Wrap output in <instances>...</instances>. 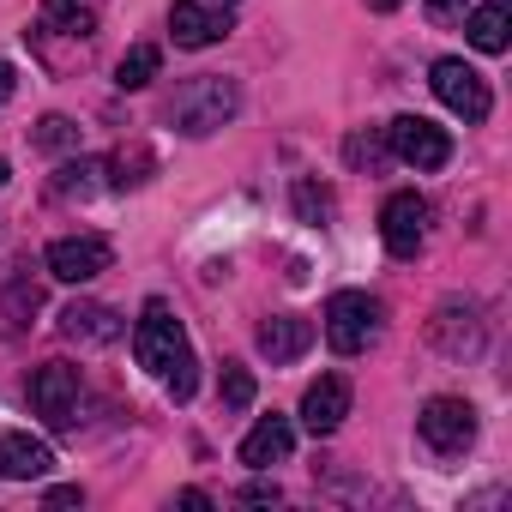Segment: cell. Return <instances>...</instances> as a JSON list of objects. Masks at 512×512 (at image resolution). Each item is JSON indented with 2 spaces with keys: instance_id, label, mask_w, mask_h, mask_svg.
I'll return each mask as SVG.
<instances>
[{
  "instance_id": "6da1fadb",
  "label": "cell",
  "mask_w": 512,
  "mask_h": 512,
  "mask_svg": "<svg viewBox=\"0 0 512 512\" xmlns=\"http://www.w3.org/2000/svg\"><path fill=\"white\" fill-rule=\"evenodd\" d=\"M133 356H139L145 374H157V380L169 386L175 404L193 398V386H199V362H193L187 332H181V320H175L169 302H145V314H139V326H133Z\"/></svg>"
},
{
  "instance_id": "7a4b0ae2",
  "label": "cell",
  "mask_w": 512,
  "mask_h": 512,
  "mask_svg": "<svg viewBox=\"0 0 512 512\" xmlns=\"http://www.w3.org/2000/svg\"><path fill=\"white\" fill-rule=\"evenodd\" d=\"M235 109H241V85H235V79H223V73H199V79H187V85L175 91L169 121H175V133L205 139V133L229 127V121H235Z\"/></svg>"
},
{
  "instance_id": "3957f363",
  "label": "cell",
  "mask_w": 512,
  "mask_h": 512,
  "mask_svg": "<svg viewBox=\"0 0 512 512\" xmlns=\"http://www.w3.org/2000/svg\"><path fill=\"white\" fill-rule=\"evenodd\" d=\"M380 338V302L368 290H338L326 302V344L338 356H362Z\"/></svg>"
},
{
  "instance_id": "277c9868",
  "label": "cell",
  "mask_w": 512,
  "mask_h": 512,
  "mask_svg": "<svg viewBox=\"0 0 512 512\" xmlns=\"http://www.w3.org/2000/svg\"><path fill=\"white\" fill-rule=\"evenodd\" d=\"M428 85H434V97H440V103H446L458 121H488V109H494V97H488V79H482L470 61H458V55L434 61Z\"/></svg>"
},
{
  "instance_id": "5b68a950",
  "label": "cell",
  "mask_w": 512,
  "mask_h": 512,
  "mask_svg": "<svg viewBox=\"0 0 512 512\" xmlns=\"http://www.w3.org/2000/svg\"><path fill=\"white\" fill-rule=\"evenodd\" d=\"M416 434L428 440V452L458 458V452H470V440H476V410H470L464 398H428L422 416H416Z\"/></svg>"
},
{
  "instance_id": "8992f818",
  "label": "cell",
  "mask_w": 512,
  "mask_h": 512,
  "mask_svg": "<svg viewBox=\"0 0 512 512\" xmlns=\"http://www.w3.org/2000/svg\"><path fill=\"white\" fill-rule=\"evenodd\" d=\"M109 260H115V247H109L103 235H61V241H49V253H43L49 278H61V284H91V278L109 272Z\"/></svg>"
},
{
  "instance_id": "52a82bcc",
  "label": "cell",
  "mask_w": 512,
  "mask_h": 512,
  "mask_svg": "<svg viewBox=\"0 0 512 512\" xmlns=\"http://www.w3.org/2000/svg\"><path fill=\"white\" fill-rule=\"evenodd\" d=\"M386 145H392V157L410 163V169H446V163H452L446 127H434V121H422V115H398V121L386 127Z\"/></svg>"
},
{
  "instance_id": "ba28073f",
  "label": "cell",
  "mask_w": 512,
  "mask_h": 512,
  "mask_svg": "<svg viewBox=\"0 0 512 512\" xmlns=\"http://www.w3.org/2000/svg\"><path fill=\"white\" fill-rule=\"evenodd\" d=\"M73 404H79V368L73 362H43L31 374V410L49 428H73Z\"/></svg>"
},
{
  "instance_id": "9c48e42d",
  "label": "cell",
  "mask_w": 512,
  "mask_h": 512,
  "mask_svg": "<svg viewBox=\"0 0 512 512\" xmlns=\"http://www.w3.org/2000/svg\"><path fill=\"white\" fill-rule=\"evenodd\" d=\"M380 235H386L392 260H416V247L428 235V199L422 193H392L386 211H380Z\"/></svg>"
},
{
  "instance_id": "30bf717a",
  "label": "cell",
  "mask_w": 512,
  "mask_h": 512,
  "mask_svg": "<svg viewBox=\"0 0 512 512\" xmlns=\"http://www.w3.org/2000/svg\"><path fill=\"white\" fill-rule=\"evenodd\" d=\"M169 31H175V49H211L235 25H229V7H211V0H175Z\"/></svg>"
},
{
  "instance_id": "8fae6325",
  "label": "cell",
  "mask_w": 512,
  "mask_h": 512,
  "mask_svg": "<svg viewBox=\"0 0 512 512\" xmlns=\"http://www.w3.org/2000/svg\"><path fill=\"white\" fill-rule=\"evenodd\" d=\"M350 416V380L344 374H320L308 392H302V428L308 434H338Z\"/></svg>"
},
{
  "instance_id": "7c38bea8",
  "label": "cell",
  "mask_w": 512,
  "mask_h": 512,
  "mask_svg": "<svg viewBox=\"0 0 512 512\" xmlns=\"http://www.w3.org/2000/svg\"><path fill=\"white\" fill-rule=\"evenodd\" d=\"M290 446H296V428L284 416H260L247 428V440H241V464L247 470H272V464L290 458Z\"/></svg>"
},
{
  "instance_id": "4fadbf2b",
  "label": "cell",
  "mask_w": 512,
  "mask_h": 512,
  "mask_svg": "<svg viewBox=\"0 0 512 512\" xmlns=\"http://www.w3.org/2000/svg\"><path fill=\"white\" fill-rule=\"evenodd\" d=\"M49 464H55V452L43 440H31L19 428L0 434V476H7V482H37V476H49Z\"/></svg>"
},
{
  "instance_id": "5bb4252c",
  "label": "cell",
  "mask_w": 512,
  "mask_h": 512,
  "mask_svg": "<svg viewBox=\"0 0 512 512\" xmlns=\"http://www.w3.org/2000/svg\"><path fill=\"white\" fill-rule=\"evenodd\" d=\"M308 344H314V320H302V314H278L260 326V350L272 362H296V356H308Z\"/></svg>"
},
{
  "instance_id": "9a60e30c",
  "label": "cell",
  "mask_w": 512,
  "mask_h": 512,
  "mask_svg": "<svg viewBox=\"0 0 512 512\" xmlns=\"http://www.w3.org/2000/svg\"><path fill=\"white\" fill-rule=\"evenodd\" d=\"M458 25H464L470 49H482V55H506V43H512V25H506V7H500V0H488V7H470Z\"/></svg>"
},
{
  "instance_id": "2e32d148",
  "label": "cell",
  "mask_w": 512,
  "mask_h": 512,
  "mask_svg": "<svg viewBox=\"0 0 512 512\" xmlns=\"http://www.w3.org/2000/svg\"><path fill=\"white\" fill-rule=\"evenodd\" d=\"M61 332H67L73 344H115V338H121V320H115L109 308H97V302H73V308L61 314Z\"/></svg>"
},
{
  "instance_id": "e0dca14e",
  "label": "cell",
  "mask_w": 512,
  "mask_h": 512,
  "mask_svg": "<svg viewBox=\"0 0 512 512\" xmlns=\"http://www.w3.org/2000/svg\"><path fill=\"white\" fill-rule=\"evenodd\" d=\"M37 25L55 31V37H91L97 31V7H91V0H43Z\"/></svg>"
},
{
  "instance_id": "ac0fdd59",
  "label": "cell",
  "mask_w": 512,
  "mask_h": 512,
  "mask_svg": "<svg viewBox=\"0 0 512 512\" xmlns=\"http://www.w3.org/2000/svg\"><path fill=\"white\" fill-rule=\"evenodd\" d=\"M157 67H163V49H157V43H133V49L121 55V67H115V85H121V91H145V85L157 79Z\"/></svg>"
},
{
  "instance_id": "d6986e66",
  "label": "cell",
  "mask_w": 512,
  "mask_h": 512,
  "mask_svg": "<svg viewBox=\"0 0 512 512\" xmlns=\"http://www.w3.org/2000/svg\"><path fill=\"white\" fill-rule=\"evenodd\" d=\"M97 175H103V163H97V157L61 163V169H55V193H61V199H85V193H97Z\"/></svg>"
},
{
  "instance_id": "ffe728a7",
  "label": "cell",
  "mask_w": 512,
  "mask_h": 512,
  "mask_svg": "<svg viewBox=\"0 0 512 512\" xmlns=\"http://www.w3.org/2000/svg\"><path fill=\"white\" fill-rule=\"evenodd\" d=\"M37 308H43V284H37V278H25V272H19V278H13V284H7V314H13V320H31V314H37Z\"/></svg>"
},
{
  "instance_id": "44dd1931",
  "label": "cell",
  "mask_w": 512,
  "mask_h": 512,
  "mask_svg": "<svg viewBox=\"0 0 512 512\" xmlns=\"http://www.w3.org/2000/svg\"><path fill=\"white\" fill-rule=\"evenodd\" d=\"M253 404V374L241 362H223V410H247Z\"/></svg>"
},
{
  "instance_id": "7402d4cb",
  "label": "cell",
  "mask_w": 512,
  "mask_h": 512,
  "mask_svg": "<svg viewBox=\"0 0 512 512\" xmlns=\"http://www.w3.org/2000/svg\"><path fill=\"white\" fill-rule=\"evenodd\" d=\"M37 145L43 151H73L79 145V127L67 115H49V121H37Z\"/></svg>"
},
{
  "instance_id": "603a6c76",
  "label": "cell",
  "mask_w": 512,
  "mask_h": 512,
  "mask_svg": "<svg viewBox=\"0 0 512 512\" xmlns=\"http://www.w3.org/2000/svg\"><path fill=\"white\" fill-rule=\"evenodd\" d=\"M296 205H302V217H308V223H320V217L332 211V199H326L314 181H296Z\"/></svg>"
},
{
  "instance_id": "cb8c5ba5",
  "label": "cell",
  "mask_w": 512,
  "mask_h": 512,
  "mask_svg": "<svg viewBox=\"0 0 512 512\" xmlns=\"http://www.w3.org/2000/svg\"><path fill=\"white\" fill-rule=\"evenodd\" d=\"M422 7H428L434 25H458V19L470 13V0H422Z\"/></svg>"
},
{
  "instance_id": "d4e9b609",
  "label": "cell",
  "mask_w": 512,
  "mask_h": 512,
  "mask_svg": "<svg viewBox=\"0 0 512 512\" xmlns=\"http://www.w3.org/2000/svg\"><path fill=\"white\" fill-rule=\"evenodd\" d=\"M79 500H85L79 488H49V506H79Z\"/></svg>"
},
{
  "instance_id": "484cf974",
  "label": "cell",
  "mask_w": 512,
  "mask_h": 512,
  "mask_svg": "<svg viewBox=\"0 0 512 512\" xmlns=\"http://www.w3.org/2000/svg\"><path fill=\"white\" fill-rule=\"evenodd\" d=\"M247 500H278V482H247Z\"/></svg>"
},
{
  "instance_id": "4316f807",
  "label": "cell",
  "mask_w": 512,
  "mask_h": 512,
  "mask_svg": "<svg viewBox=\"0 0 512 512\" xmlns=\"http://www.w3.org/2000/svg\"><path fill=\"white\" fill-rule=\"evenodd\" d=\"M13 85H19V79H13V67H7V61H0V103H7V97H13Z\"/></svg>"
},
{
  "instance_id": "83f0119b",
  "label": "cell",
  "mask_w": 512,
  "mask_h": 512,
  "mask_svg": "<svg viewBox=\"0 0 512 512\" xmlns=\"http://www.w3.org/2000/svg\"><path fill=\"white\" fill-rule=\"evenodd\" d=\"M368 7H374V13H398V7H404V0H368Z\"/></svg>"
},
{
  "instance_id": "f1b7e54d",
  "label": "cell",
  "mask_w": 512,
  "mask_h": 512,
  "mask_svg": "<svg viewBox=\"0 0 512 512\" xmlns=\"http://www.w3.org/2000/svg\"><path fill=\"white\" fill-rule=\"evenodd\" d=\"M0 187H7V157H0Z\"/></svg>"
},
{
  "instance_id": "f546056e",
  "label": "cell",
  "mask_w": 512,
  "mask_h": 512,
  "mask_svg": "<svg viewBox=\"0 0 512 512\" xmlns=\"http://www.w3.org/2000/svg\"><path fill=\"white\" fill-rule=\"evenodd\" d=\"M211 7H229V0H211Z\"/></svg>"
}]
</instances>
